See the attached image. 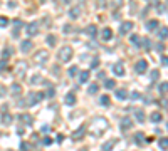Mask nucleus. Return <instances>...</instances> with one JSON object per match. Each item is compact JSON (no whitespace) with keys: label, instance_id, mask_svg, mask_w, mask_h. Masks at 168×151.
Instances as JSON below:
<instances>
[{"label":"nucleus","instance_id":"obj_1","mask_svg":"<svg viewBox=\"0 0 168 151\" xmlns=\"http://www.w3.org/2000/svg\"><path fill=\"white\" fill-rule=\"evenodd\" d=\"M71 57H72V49H71L69 46L62 47V49L59 51V56H57V59L61 61V62H67V61H71Z\"/></svg>","mask_w":168,"mask_h":151},{"label":"nucleus","instance_id":"obj_2","mask_svg":"<svg viewBox=\"0 0 168 151\" xmlns=\"http://www.w3.org/2000/svg\"><path fill=\"white\" fill-rule=\"evenodd\" d=\"M25 34L29 37H34L39 34V24L37 22H30V24H27L25 25Z\"/></svg>","mask_w":168,"mask_h":151},{"label":"nucleus","instance_id":"obj_3","mask_svg":"<svg viewBox=\"0 0 168 151\" xmlns=\"http://www.w3.org/2000/svg\"><path fill=\"white\" fill-rule=\"evenodd\" d=\"M146 67H148V62L145 61V59H140L136 64H135V72H138V74H143L145 71H146Z\"/></svg>","mask_w":168,"mask_h":151},{"label":"nucleus","instance_id":"obj_4","mask_svg":"<svg viewBox=\"0 0 168 151\" xmlns=\"http://www.w3.org/2000/svg\"><path fill=\"white\" fill-rule=\"evenodd\" d=\"M131 29H133V24H131V22H123V24L119 25V34H121V35H126V34L131 30Z\"/></svg>","mask_w":168,"mask_h":151},{"label":"nucleus","instance_id":"obj_5","mask_svg":"<svg viewBox=\"0 0 168 151\" xmlns=\"http://www.w3.org/2000/svg\"><path fill=\"white\" fill-rule=\"evenodd\" d=\"M47 57H49V54L46 52V51H41V52L35 54V61H37V62H41V64H46Z\"/></svg>","mask_w":168,"mask_h":151},{"label":"nucleus","instance_id":"obj_6","mask_svg":"<svg viewBox=\"0 0 168 151\" xmlns=\"http://www.w3.org/2000/svg\"><path fill=\"white\" fill-rule=\"evenodd\" d=\"M79 14H81V5H74L71 10H69V17L71 19H77Z\"/></svg>","mask_w":168,"mask_h":151},{"label":"nucleus","instance_id":"obj_7","mask_svg":"<svg viewBox=\"0 0 168 151\" xmlns=\"http://www.w3.org/2000/svg\"><path fill=\"white\" fill-rule=\"evenodd\" d=\"M64 101H66V104H67V106H74V104H76V96H74V92L66 94Z\"/></svg>","mask_w":168,"mask_h":151},{"label":"nucleus","instance_id":"obj_8","mask_svg":"<svg viewBox=\"0 0 168 151\" xmlns=\"http://www.w3.org/2000/svg\"><path fill=\"white\" fill-rule=\"evenodd\" d=\"M101 37H103V40H111V37H113V32H111V29H103V32H101Z\"/></svg>","mask_w":168,"mask_h":151},{"label":"nucleus","instance_id":"obj_9","mask_svg":"<svg viewBox=\"0 0 168 151\" xmlns=\"http://www.w3.org/2000/svg\"><path fill=\"white\" fill-rule=\"evenodd\" d=\"M113 71H114L116 76H123V74H125V67H123V64H119V62L113 66Z\"/></svg>","mask_w":168,"mask_h":151},{"label":"nucleus","instance_id":"obj_10","mask_svg":"<svg viewBox=\"0 0 168 151\" xmlns=\"http://www.w3.org/2000/svg\"><path fill=\"white\" fill-rule=\"evenodd\" d=\"M89 81V71H81V74H79V82L84 84Z\"/></svg>","mask_w":168,"mask_h":151},{"label":"nucleus","instance_id":"obj_11","mask_svg":"<svg viewBox=\"0 0 168 151\" xmlns=\"http://www.w3.org/2000/svg\"><path fill=\"white\" fill-rule=\"evenodd\" d=\"M30 49H32V42L30 40H24L20 44V51H22V52H29Z\"/></svg>","mask_w":168,"mask_h":151},{"label":"nucleus","instance_id":"obj_12","mask_svg":"<svg viewBox=\"0 0 168 151\" xmlns=\"http://www.w3.org/2000/svg\"><path fill=\"white\" fill-rule=\"evenodd\" d=\"M84 133H86V128H84V126H81V128H79V129L72 134V139H79V138H83Z\"/></svg>","mask_w":168,"mask_h":151},{"label":"nucleus","instance_id":"obj_13","mask_svg":"<svg viewBox=\"0 0 168 151\" xmlns=\"http://www.w3.org/2000/svg\"><path fill=\"white\" fill-rule=\"evenodd\" d=\"M126 96H128V92H126V89H118L116 91V98L119 99V101H125Z\"/></svg>","mask_w":168,"mask_h":151},{"label":"nucleus","instance_id":"obj_14","mask_svg":"<svg viewBox=\"0 0 168 151\" xmlns=\"http://www.w3.org/2000/svg\"><path fill=\"white\" fill-rule=\"evenodd\" d=\"M86 34L91 37H96V34H98V29H96V25H88V29H86Z\"/></svg>","mask_w":168,"mask_h":151},{"label":"nucleus","instance_id":"obj_15","mask_svg":"<svg viewBox=\"0 0 168 151\" xmlns=\"http://www.w3.org/2000/svg\"><path fill=\"white\" fill-rule=\"evenodd\" d=\"M130 126H131V119L130 118H123L121 119V128L123 129H130Z\"/></svg>","mask_w":168,"mask_h":151},{"label":"nucleus","instance_id":"obj_16","mask_svg":"<svg viewBox=\"0 0 168 151\" xmlns=\"http://www.w3.org/2000/svg\"><path fill=\"white\" fill-rule=\"evenodd\" d=\"M156 27H158V22L156 20H151V22H148V24H146V29H148V30H155Z\"/></svg>","mask_w":168,"mask_h":151},{"label":"nucleus","instance_id":"obj_17","mask_svg":"<svg viewBox=\"0 0 168 151\" xmlns=\"http://www.w3.org/2000/svg\"><path fill=\"white\" fill-rule=\"evenodd\" d=\"M116 86V82L113 81V79H106V82H104V87L106 89H113Z\"/></svg>","mask_w":168,"mask_h":151},{"label":"nucleus","instance_id":"obj_18","mask_svg":"<svg viewBox=\"0 0 168 151\" xmlns=\"http://www.w3.org/2000/svg\"><path fill=\"white\" fill-rule=\"evenodd\" d=\"M99 99H101L99 103H101L103 106H109V96H101Z\"/></svg>","mask_w":168,"mask_h":151},{"label":"nucleus","instance_id":"obj_19","mask_svg":"<svg viewBox=\"0 0 168 151\" xmlns=\"http://www.w3.org/2000/svg\"><path fill=\"white\" fill-rule=\"evenodd\" d=\"M12 92H14V94H20L22 92V87L19 86V84H12Z\"/></svg>","mask_w":168,"mask_h":151},{"label":"nucleus","instance_id":"obj_20","mask_svg":"<svg viewBox=\"0 0 168 151\" xmlns=\"http://www.w3.org/2000/svg\"><path fill=\"white\" fill-rule=\"evenodd\" d=\"M158 34H160V37H161V39H167V37H168V29H167V27H163Z\"/></svg>","mask_w":168,"mask_h":151},{"label":"nucleus","instance_id":"obj_21","mask_svg":"<svg viewBox=\"0 0 168 151\" xmlns=\"http://www.w3.org/2000/svg\"><path fill=\"white\" fill-rule=\"evenodd\" d=\"M9 25V20H7V17H0V27H7Z\"/></svg>","mask_w":168,"mask_h":151},{"label":"nucleus","instance_id":"obj_22","mask_svg":"<svg viewBox=\"0 0 168 151\" xmlns=\"http://www.w3.org/2000/svg\"><path fill=\"white\" fill-rule=\"evenodd\" d=\"M76 74H77V67H76V66H72V67L69 69V76H71V77H74Z\"/></svg>","mask_w":168,"mask_h":151},{"label":"nucleus","instance_id":"obj_23","mask_svg":"<svg viewBox=\"0 0 168 151\" xmlns=\"http://www.w3.org/2000/svg\"><path fill=\"white\" fill-rule=\"evenodd\" d=\"M10 119H12V116L9 114V113H5V114H4V118H2V121H4L5 124H7V123H10Z\"/></svg>","mask_w":168,"mask_h":151},{"label":"nucleus","instance_id":"obj_24","mask_svg":"<svg viewBox=\"0 0 168 151\" xmlns=\"http://www.w3.org/2000/svg\"><path fill=\"white\" fill-rule=\"evenodd\" d=\"M47 44H49V46H54V44H56V37H54V35H49L47 37Z\"/></svg>","mask_w":168,"mask_h":151},{"label":"nucleus","instance_id":"obj_25","mask_svg":"<svg viewBox=\"0 0 168 151\" xmlns=\"http://www.w3.org/2000/svg\"><path fill=\"white\" fill-rule=\"evenodd\" d=\"M96 92H98V86H96V84H93V86L89 87V94H96Z\"/></svg>","mask_w":168,"mask_h":151},{"label":"nucleus","instance_id":"obj_26","mask_svg":"<svg viewBox=\"0 0 168 151\" xmlns=\"http://www.w3.org/2000/svg\"><path fill=\"white\" fill-rule=\"evenodd\" d=\"M160 119H161V114H158V113L151 114V121H160Z\"/></svg>","mask_w":168,"mask_h":151},{"label":"nucleus","instance_id":"obj_27","mask_svg":"<svg viewBox=\"0 0 168 151\" xmlns=\"http://www.w3.org/2000/svg\"><path fill=\"white\" fill-rule=\"evenodd\" d=\"M136 118H138V121H143V119H145V116H143V111H136Z\"/></svg>","mask_w":168,"mask_h":151},{"label":"nucleus","instance_id":"obj_28","mask_svg":"<svg viewBox=\"0 0 168 151\" xmlns=\"http://www.w3.org/2000/svg\"><path fill=\"white\" fill-rule=\"evenodd\" d=\"M160 146H161V148H168V139H167V138L160 141Z\"/></svg>","mask_w":168,"mask_h":151},{"label":"nucleus","instance_id":"obj_29","mask_svg":"<svg viewBox=\"0 0 168 151\" xmlns=\"http://www.w3.org/2000/svg\"><path fill=\"white\" fill-rule=\"evenodd\" d=\"M10 54H12V51H10V49H9V47H7L5 51H4V59H7V57H9V56H10Z\"/></svg>","mask_w":168,"mask_h":151},{"label":"nucleus","instance_id":"obj_30","mask_svg":"<svg viewBox=\"0 0 168 151\" xmlns=\"http://www.w3.org/2000/svg\"><path fill=\"white\" fill-rule=\"evenodd\" d=\"M131 42L138 46V44H140V37H138V35H133V37H131Z\"/></svg>","mask_w":168,"mask_h":151},{"label":"nucleus","instance_id":"obj_31","mask_svg":"<svg viewBox=\"0 0 168 151\" xmlns=\"http://www.w3.org/2000/svg\"><path fill=\"white\" fill-rule=\"evenodd\" d=\"M98 66H99V59H94V61L91 62V67L94 69V67H98Z\"/></svg>","mask_w":168,"mask_h":151},{"label":"nucleus","instance_id":"obj_32","mask_svg":"<svg viewBox=\"0 0 168 151\" xmlns=\"http://www.w3.org/2000/svg\"><path fill=\"white\" fill-rule=\"evenodd\" d=\"M160 91H161V92L168 91V84H167V82H165V84H161V86H160Z\"/></svg>","mask_w":168,"mask_h":151},{"label":"nucleus","instance_id":"obj_33","mask_svg":"<svg viewBox=\"0 0 168 151\" xmlns=\"http://www.w3.org/2000/svg\"><path fill=\"white\" fill-rule=\"evenodd\" d=\"M161 64L163 66H168V56H163L161 57Z\"/></svg>","mask_w":168,"mask_h":151},{"label":"nucleus","instance_id":"obj_34","mask_svg":"<svg viewBox=\"0 0 168 151\" xmlns=\"http://www.w3.org/2000/svg\"><path fill=\"white\" fill-rule=\"evenodd\" d=\"M156 77H158V71H151V79L155 81Z\"/></svg>","mask_w":168,"mask_h":151},{"label":"nucleus","instance_id":"obj_35","mask_svg":"<svg viewBox=\"0 0 168 151\" xmlns=\"http://www.w3.org/2000/svg\"><path fill=\"white\" fill-rule=\"evenodd\" d=\"M5 64H7V59H4V61L0 62V71H2V69H5Z\"/></svg>","mask_w":168,"mask_h":151},{"label":"nucleus","instance_id":"obj_36","mask_svg":"<svg viewBox=\"0 0 168 151\" xmlns=\"http://www.w3.org/2000/svg\"><path fill=\"white\" fill-rule=\"evenodd\" d=\"M51 143H52L51 138H44V144H51Z\"/></svg>","mask_w":168,"mask_h":151},{"label":"nucleus","instance_id":"obj_37","mask_svg":"<svg viewBox=\"0 0 168 151\" xmlns=\"http://www.w3.org/2000/svg\"><path fill=\"white\" fill-rule=\"evenodd\" d=\"M39 81H41V77H39V76H35V77L32 79V82H34V84H35V82H39Z\"/></svg>","mask_w":168,"mask_h":151},{"label":"nucleus","instance_id":"obj_38","mask_svg":"<svg viewBox=\"0 0 168 151\" xmlns=\"http://www.w3.org/2000/svg\"><path fill=\"white\" fill-rule=\"evenodd\" d=\"M131 98H133V99H138V98H140V94H138V92H133Z\"/></svg>","mask_w":168,"mask_h":151},{"label":"nucleus","instance_id":"obj_39","mask_svg":"<svg viewBox=\"0 0 168 151\" xmlns=\"http://www.w3.org/2000/svg\"><path fill=\"white\" fill-rule=\"evenodd\" d=\"M47 96L51 98V96H54V89H49V92H47Z\"/></svg>","mask_w":168,"mask_h":151},{"label":"nucleus","instance_id":"obj_40","mask_svg":"<svg viewBox=\"0 0 168 151\" xmlns=\"http://www.w3.org/2000/svg\"><path fill=\"white\" fill-rule=\"evenodd\" d=\"M0 96H5V89L4 87H0Z\"/></svg>","mask_w":168,"mask_h":151},{"label":"nucleus","instance_id":"obj_41","mask_svg":"<svg viewBox=\"0 0 168 151\" xmlns=\"http://www.w3.org/2000/svg\"><path fill=\"white\" fill-rule=\"evenodd\" d=\"M57 2H61V0H57ZM64 4H69V2H71V0H62Z\"/></svg>","mask_w":168,"mask_h":151}]
</instances>
